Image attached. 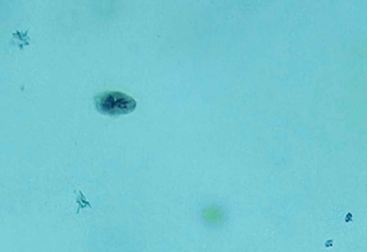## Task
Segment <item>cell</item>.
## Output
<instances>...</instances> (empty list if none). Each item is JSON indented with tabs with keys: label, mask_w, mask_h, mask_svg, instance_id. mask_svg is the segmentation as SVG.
I'll list each match as a JSON object with an SVG mask.
<instances>
[{
	"label": "cell",
	"mask_w": 367,
	"mask_h": 252,
	"mask_svg": "<svg viewBox=\"0 0 367 252\" xmlns=\"http://www.w3.org/2000/svg\"><path fill=\"white\" fill-rule=\"evenodd\" d=\"M97 110L109 116L126 115L136 110L137 102L131 97L119 92H107L95 98Z\"/></svg>",
	"instance_id": "cell-1"
}]
</instances>
